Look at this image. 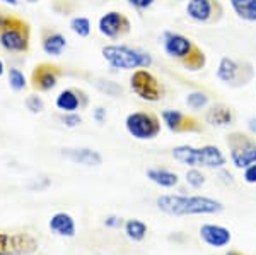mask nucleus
I'll return each instance as SVG.
<instances>
[{
	"label": "nucleus",
	"instance_id": "ddd939ff",
	"mask_svg": "<svg viewBox=\"0 0 256 255\" xmlns=\"http://www.w3.org/2000/svg\"><path fill=\"white\" fill-rule=\"evenodd\" d=\"M162 123L168 127V130L174 134H192V132H202L204 125L202 122L195 118L193 115L178 112V110H164L160 113Z\"/></svg>",
	"mask_w": 256,
	"mask_h": 255
},
{
	"label": "nucleus",
	"instance_id": "1a4fd4ad",
	"mask_svg": "<svg viewBox=\"0 0 256 255\" xmlns=\"http://www.w3.org/2000/svg\"><path fill=\"white\" fill-rule=\"evenodd\" d=\"M64 76V69L53 62H40L32 67L30 84L36 93H50L56 88Z\"/></svg>",
	"mask_w": 256,
	"mask_h": 255
},
{
	"label": "nucleus",
	"instance_id": "6e6552de",
	"mask_svg": "<svg viewBox=\"0 0 256 255\" xmlns=\"http://www.w3.org/2000/svg\"><path fill=\"white\" fill-rule=\"evenodd\" d=\"M125 129L137 141H152L160 134V118L154 112H134L126 115Z\"/></svg>",
	"mask_w": 256,
	"mask_h": 255
},
{
	"label": "nucleus",
	"instance_id": "412c9836",
	"mask_svg": "<svg viewBox=\"0 0 256 255\" xmlns=\"http://www.w3.org/2000/svg\"><path fill=\"white\" fill-rule=\"evenodd\" d=\"M202 168H208V170H222L226 166V156L218 149L217 146L207 144L202 146Z\"/></svg>",
	"mask_w": 256,
	"mask_h": 255
},
{
	"label": "nucleus",
	"instance_id": "aec40b11",
	"mask_svg": "<svg viewBox=\"0 0 256 255\" xmlns=\"http://www.w3.org/2000/svg\"><path fill=\"white\" fill-rule=\"evenodd\" d=\"M172 158L178 163L186 164L192 168H202V149L195 146H188V144H181L172 149Z\"/></svg>",
	"mask_w": 256,
	"mask_h": 255
},
{
	"label": "nucleus",
	"instance_id": "c756f323",
	"mask_svg": "<svg viewBox=\"0 0 256 255\" xmlns=\"http://www.w3.org/2000/svg\"><path fill=\"white\" fill-rule=\"evenodd\" d=\"M186 183L192 188H200L205 185V175L198 168H192L186 171Z\"/></svg>",
	"mask_w": 256,
	"mask_h": 255
},
{
	"label": "nucleus",
	"instance_id": "ea45409f",
	"mask_svg": "<svg viewBox=\"0 0 256 255\" xmlns=\"http://www.w3.org/2000/svg\"><path fill=\"white\" fill-rule=\"evenodd\" d=\"M226 255H246V253H241V252H238V250H229Z\"/></svg>",
	"mask_w": 256,
	"mask_h": 255
},
{
	"label": "nucleus",
	"instance_id": "9d476101",
	"mask_svg": "<svg viewBox=\"0 0 256 255\" xmlns=\"http://www.w3.org/2000/svg\"><path fill=\"white\" fill-rule=\"evenodd\" d=\"M188 18L200 24H217L224 18V6L220 0H188Z\"/></svg>",
	"mask_w": 256,
	"mask_h": 255
},
{
	"label": "nucleus",
	"instance_id": "5701e85b",
	"mask_svg": "<svg viewBox=\"0 0 256 255\" xmlns=\"http://www.w3.org/2000/svg\"><path fill=\"white\" fill-rule=\"evenodd\" d=\"M234 14L246 23H256V0H229Z\"/></svg>",
	"mask_w": 256,
	"mask_h": 255
},
{
	"label": "nucleus",
	"instance_id": "f8f14e48",
	"mask_svg": "<svg viewBox=\"0 0 256 255\" xmlns=\"http://www.w3.org/2000/svg\"><path fill=\"white\" fill-rule=\"evenodd\" d=\"M38 250V241L26 233L0 231V255H31Z\"/></svg>",
	"mask_w": 256,
	"mask_h": 255
},
{
	"label": "nucleus",
	"instance_id": "2f4dec72",
	"mask_svg": "<svg viewBox=\"0 0 256 255\" xmlns=\"http://www.w3.org/2000/svg\"><path fill=\"white\" fill-rule=\"evenodd\" d=\"M126 2H128V6L134 7L135 11L144 12V11L150 9V7L156 4V0H126Z\"/></svg>",
	"mask_w": 256,
	"mask_h": 255
},
{
	"label": "nucleus",
	"instance_id": "473e14b6",
	"mask_svg": "<svg viewBox=\"0 0 256 255\" xmlns=\"http://www.w3.org/2000/svg\"><path fill=\"white\" fill-rule=\"evenodd\" d=\"M244 182L250 183V185H254L256 183V163L254 164H250L248 168H244Z\"/></svg>",
	"mask_w": 256,
	"mask_h": 255
},
{
	"label": "nucleus",
	"instance_id": "20e7f679",
	"mask_svg": "<svg viewBox=\"0 0 256 255\" xmlns=\"http://www.w3.org/2000/svg\"><path fill=\"white\" fill-rule=\"evenodd\" d=\"M101 55L111 69L118 71H137V69H148L154 60L148 52L130 45H104L101 48Z\"/></svg>",
	"mask_w": 256,
	"mask_h": 255
},
{
	"label": "nucleus",
	"instance_id": "7c9ffc66",
	"mask_svg": "<svg viewBox=\"0 0 256 255\" xmlns=\"http://www.w3.org/2000/svg\"><path fill=\"white\" fill-rule=\"evenodd\" d=\"M60 122L64 123L65 127H68V129H76V127H79L82 123V117L77 112H70V113L62 115Z\"/></svg>",
	"mask_w": 256,
	"mask_h": 255
},
{
	"label": "nucleus",
	"instance_id": "393cba45",
	"mask_svg": "<svg viewBox=\"0 0 256 255\" xmlns=\"http://www.w3.org/2000/svg\"><path fill=\"white\" fill-rule=\"evenodd\" d=\"M68 28H70V31L76 36H79V38H88L90 35V31H92L90 21L89 18H86V16H76V18H72L70 19Z\"/></svg>",
	"mask_w": 256,
	"mask_h": 255
},
{
	"label": "nucleus",
	"instance_id": "423d86ee",
	"mask_svg": "<svg viewBox=\"0 0 256 255\" xmlns=\"http://www.w3.org/2000/svg\"><path fill=\"white\" fill-rule=\"evenodd\" d=\"M130 89L135 96L147 103H158L164 100L168 89L148 69H137L130 76Z\"/></svg>",
	"mask_w": 256,
	"mask_h": 255
},
{
	"label": "nucleus",
	"instance_id": "f257e3e1",
	"mask_svg": "<svg viewBox=\"0 0 256 255\" xmlns=\"http://www.w3.org/2000/svg\"><path fill=\"white\" fill-rule=\"evenodd\" d=\"M158 209L169 216H202V214H220L224 204L220 200L207 195H159Z\"/></svg>",
	"mask_w": 256,
	"mask_h": 255
},
{
	"label": "nucleus",
	"instance_id": "4be33fe9",
	"mask_svg": "<svg viewBox=\"0 0 256 255\" xmlns=\"http://www.w3.org/2000/svg\"><path fill=\"white\" fill-rule=\"evenodd\" d=\"M146 175L152 183L159 185L162 188L176 187L178 182H180V178H178L174 171H169L166 168H150V170H147Z\"/></svg>",
	"mask_w": 256,
	"mask_h": 255
},
{
	"label": "nucleus",
	"instance_id": "bb28decb",
	"mask_svg": "<svg viewBox=\"0 0 256 255\" xmlns=\"http://www.w3.org/2000/svg\"><path fill=\"white\" fill-rule=\"evenodd\" d=\"M208 103H210V96L205 91H193L186 96V105L192 110H204L208 106Z\"/></svg>",
	"mask_w": 256,
	"mask_h": 255
},
{
	"label": "nucleus",
	"instance_id": "2eb2a0df",
	"mask_svg": "<svg viewBox=\"0 0 256 255\" xmlns=\"http://www.w3.org/2000/svg\"><path fill=\"white\" fill-rule=\"evenodd\" d=\"M40 41H41L43 52L52 57H60L68 45L64 33H60L58 30H55V28H48V26L41 28Z\"/></svg>",
	"mask_w": 256,
	"mask_h": 255
},
{
	"label": "nucleus",
	"instance_id": "39448f33",
	"mask_svg": "<svg viewBox=\"0 0 256 255\" xmlns=\"http://www.w3.org/2000/svg\"><path fill=\"white\" fill-rule=\"evenodd\" d=\"M217 79L229 88H244L254 77V69L248 60L222 57L217 65Z\"/></svg>",
	"mask_w": 256,
	"mask_h": 255
},
{
	"label": "nucleus",
	"instance_id": "7ed1b4c3",
	"mask_svg": "<svg viewBox=\"0 0 256 255\" xmlns=\"http://www.w3.org/2000/svg\"><path fill=\"white\" fill-rule=\"evenodd\" d=\"M162 48L188 72H200L207 65V53L188 36L176 31L162 33Z\"/></svg>",
	"mask_w": 256,
	"mask_h": 255
},
{
	"label": "nucleus",
	"instance_id": "f704fd0d",
	"mask_svg": "<svg viewBox=\"0 0 256 255\" xmlns=\"http://www.w3.org/2000/svg\"><path fill=\"white\" fill-rule=\"evenodd\" d=\"M106 118H108V113H106V110L102 108V106H98L96 110H94V120L98 123H104Z\"/></svg>",
	"mask_w": 256,
	"mask_h": 255
},
{
	"label": "nucleus",
	"instance_id": "f03ea898",
	"mask_svg": "<svg viewBox=\"0 0 256 255\" xmlns=\"http://www.w3.org/2000/svg\"><path fill=\"white\" fill-rule=\"evenodd\" d=\"M30 21L0 7V48L10 55H26L31 52Z\"/></svg>",
	"mask_w": 256,
	"mask_h": 255
},
{
	"label": "nucleus",
	"instance_id": "c85d7f7f",
	"mask_svg": "<svg viewBox=\"0 0 256 255\" xmlns=\"http://www.w3.org/2000/svg\"><path fill=\"white\" fill-rule=\"evenodd\" d=\"M24 105H26V108L30 110L32 115H38V113H43L44 110V101L43 98L40 96V94H30V96H26V100H24Z\"/></svg>",
	"mask_w": 256,
	"mask_h": 255
},
{
	"label": "nucleus",
	"instance_id": "4c0bfd02",
	"mask_svg": "<svg viewBox=\"0 0 256 255\" xmlns=\"http://www.w3.org/2000/svg\"><path fill=\"white\" fill-rule=\"evenodd\" d=\"M4 74H6V64H4V60L0 59V77H2Z\"/></svg>",
	"mask_w": 256,
	"mask_h": 255
},
{
	"label": "nucleus",
	"instance_id": "c9c22d12",
	"mask_svg": "<svg viewBox=\"0 0 256 255\" xmlns=\"http://www.w3.org/2000/svg\"><path fill=\"white\" fill-rule=\"evenodd\" d=\"M220 176H224V182H226V183H230V185L234 183V178H232V175H230L229 171L222 170V171H220Z\"/></svg>",
	"mask_w": 256,
	"mask_h": 255
},
{
	"label": "nucleus",
	"instance_id": "dca6fc26",
	"mask_svg": "<svg viewBox=\"0 0 256 255\" xmlns=\"http://www.w3.org/2000/svg\"><path fill=\"white\" fill-rule=\"evenodd\" d=\"M200 238L208 246H214V248H222V246H227V245L230 243V240H232V235H230V229L226 228V226H220V224H202Z\"/></svg>",
	"mask_w": 256,
	"mask_h": 255
},
{
	"label": "nucleus",
	"instance_id": "9b49d317",
	"mask_svg": "<svg viewBox=\"0 0 256 255\" xmlns=\"http://www.w3.org/2000/svg\"><path fill=\"white\" fill-rule=\"evenodd\" d=\"M98 31L108 40H122L132 31V23L123 12L108 11L98 21Z\"/></svg>",
	"mask_w": 256,
	"mask_h": 255
},
{
	"label": "nucleus",
	"instance_id": "72a5a7b5",
	"mask_svg": "<svg viewBox=\"0 0 256 255\" xmlns=\"http://www.w3.org/2000/svg\"><path fill=\"white\" fill-rule=\"evenodd\" d=\"M122 224H123V217H120V216L111 214V216L104 217V226H106V228H120Z\"/></svg>",
	"mask_w": 256,
	"mask_h": 255
},
{
	"label": "nucleus",
	"instance_id": "b1692460",
	"mask_svg": "<svg viewBox=\"0 0 256 255\" xmlns=\"http://www.w3.org/2000/svg\"><path fill=\"white\" fill-rule=\"evenodd\" d=\"M125 235L132 241H142L147 235V224L140 219H128L125 223Z\"/></svg>",
	"mask_w": 256,
	"mask_h": 255
},
{
	"label": "nucleus",
	"instance_id": "a878e982",
	"mask_svg": "<svg viewBox=\"0 0 256 255\" xmlns=\"http://www.w3.org/2000/svg\"><path fill=\"white\" fill-rule=\"evenodd\" d=\"M7 81H9V88L16 93H20L28 88L26 76L16 67H10L9 71H7Z\"/></svg>",
	"mask_w": 256,
	"mask_h": 255
},
{
	"label": "nucleus",
	"instance_id": "a19ab883",
	"mask_svg": "<svg viewBox=\"0 0 256 255\" xmlns=\"http://www.w3.org/2000/svg\"><path fill=\"white\" fill-rule=\"evenodd\" d=\"M30 2H38V0H30Z\"/></svg>",
	"mask_w": 256,
	"mask_h": 255
},
{
	"label": "nucleus",
	"instance_id": "6ab92c4d",
	"mask_svg": "<svg viewBox=\"0 0 256 255\" xmlns=\"http://www.w3.org/2000/svg\"><path fill=\"white\" fill-rule=\"evenodd\" d=\"M62 154L72 163L82 164V166H101L102 164V156L89 147H74V149L68 147V149H64Z\"/></svg>",
	"mask_w": 256,
	"mask_h": 255
},
{
	"label": "nucleus",
	"instance_id": "f3484780",
	"mask_svg": "<svg viewBox=\"0 0 256 255\" xmlns=\"http://www.w3.org/2000/svg\"><path fill=\"white\" fill-rule=\"evenodd\" d=\"M236 120V113L230 106L224 105V103H216L210 105L208 110L205 112V122L212 127H227Z\"/></svg>",
	"mask_w": 256,
	"mask_h": 255
},
{
	"label": "nucleus",
	"instance_id": "a211bd4d",
	"mask_svg": "<svg viewBox=\"0 0 256 255\" xmlns=\"http://www.w3.org/2000/svg\"><path fill=\"white\" fill-rule=\"evenodd\" d=\"M50 229L52 233H55L56 236L62 238H74L77 235V224L76 219L68 214V212H55L50 219Z\"/></svg>",
	"mask_w": 256,
	"mask_h": 255
},
{
	"label": "nucleus",
	"instance_id": "4468645a",
	"mask_svg": "<svg viewBox=\"0 0 256 255\" xmlns=\"http://www.w3.org/2000/svg\"><path fill=\"white\" fill-rule=\"evenodd\" d=\"M89 105V96L84 89L80 88H67L58 93L55 98V106L62 113L77 112V110H84Z\"/></svg>",
	"mask_w": 256,
	"mask_h": 255
},
{
	"label": "nucleus",
	"instance_id": "0eeeda50",
	"mask_svg": "<svg viewBox=\"0 0 256 255\" xmlns=\"http://www.w3.org/2000/svg\"><path fill=\"white\" fill-rule=\"evenodd\" d=\"M227 147H229L230 163L239 170H244L250 164L256 163V141L250 134L230 132L226 137Z\"/></svg>",
	"mask_w": 256,
	"mask_h": 255
},
{
	"label": "nucleus",
	"instance_id": "58836bf2",
	"mask_svg": "<svg viewBox=\"0 0 256 255\" xmlns=\"http://www.w3.org/2000/svg\"><path fill=\"white\" fill-rule=\"evenodd\" d=\"M2 2L9 4V6H18V4H19V0H2Z\"/></svg>",
	"mask_w": 256,
	"mask_h": 255
},
{
	"label": "nucleus",
	"instance_id": "e433bc0d",
	"mask_svg": "<svg viewBox=\"0 0 256 255\" xmlns=\"http://www.w3.org/2000/svg\"><path fill=\"white\" fill-rule=\"evenodd\" d=\"M248 127H250L251 132L256 134V118H251V120H250V125H248Z\"/></svg>",
	"mask_w": 256,
	"mask_h": 255
},
{
	"label": "nucleus",
	"instance_id": "cd10ccee",
	"mask_svg": "<svg viewBox=\"0 0 256 255\" xmlns=\"http://www.w3.org/2000/svg\"><path fill=\"white\" fill-rule=\"evenodd\" d=\"M96 86H98L99 91L106 93L111 98H118V96H122V94H123V88L120 84H116V82H113V81H98Z\"/></svg>",
	"mask_w": 256,
	"mask_h": 255
}]
</instances>
